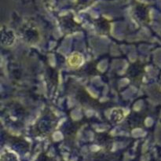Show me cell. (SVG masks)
<instances>
[{
    "instance_id": "obj_1",
    "label": "cell",
    "mask_w": 161,
    "mask_h": 161,
    "mask_svg": "<svg viewBox=\"0 0 161 161\" xmlns=\"http://www.w3.org/2000/svg\"><path fill=\"white\" fill-rule=\"evenodd\" d=\"M67 62L71 68L77 69L81 66L83 63V58L81 53H78V52H74L72 54L69 55L67 59Z\"/></svg>"
},
{
    "instance_id": "obj_2",
    "label": "cell",
    "mask_w": 161,
    "mask_h": 161,
    "mask_svg": "<svg viewBox=\"0 0 161 161\" xmlns=\"http://www.w3.org/2000/svg\"><path fill=\"white\" fill-rule=\"evenodd\" d=\"M39 161H47V160H46V159H42V160H39Z\"/></svg>"
}]
</instances>
